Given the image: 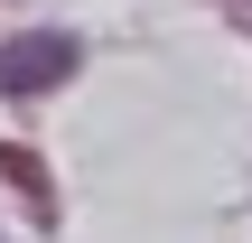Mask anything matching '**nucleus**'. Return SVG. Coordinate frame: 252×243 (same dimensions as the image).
<instances>
[{"label": "nucleus", "instance_id": "nucleus-1", "mask_svg": "<svg viewBox=\"0 0 252 243\" xmlns=\"http://www.w3.org/2000/svg\"><path fill=\"white\" fill-rule=\"evenodd\" d=\"M75 75V37H9L0 47V94H47V84H65Z\"/></svg>", "mask_w": 252, "mask_h": 243}]
</instances>
